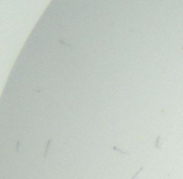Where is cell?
<instances>
[{"label": "cell", "mask_w": 183, "mask_h": 179, "mask_svg": "<svg viewBox=\"0 0 183 179\" xmlns=\"http://www.w3.org/2000/svg\"><path fill=\"white\" fill-rule=\"evenodd\" d=\"M50 144H51V138L48 140V143H47V146H45V150H44V158H47V155H48V152H49V149H50Z\"/></svg>", "instance_id": "obj_1"}, {"label": "cell", "mask_w": 183, "mask_h": 179, "mask_svg": "<svg viewBox=\"0 0 183 179\" xmlns=\"http://www.w3.org/2000/svg\"><path fill=\"white\" fill-rule=\"evenodd\" d=\"M160 139H162V138H160V135H158L156 138V143H154L156 149H160V146H162V145H160Z\"/></svg>", "instance_id": "obj_2"}, {"label": "cell", "mask_w": 183, "mask_h": 179, "mask_svg": "<svg viewBox=\"0 0 183 179\" xmlns=\"http://www.w3.org/2000/svg\"><path fill=\"white\" fill-rule=\"evenodd\" d=\"M112 149L113 150H115V152H119V153H122V154H124V155H129V153L128 152H124V150H122V149H119V148H117V146H112Z\"/></svg>", "instance_id": "obj_3"}, {"label": "cell", "mask_w": 183, "mask_h": 179, "mask_svg": "<svg viewBox=\"0 0 183 179\" xmlns=\"http://www.w3.org/2000/svg\"><path fill=\"white\" fill-rule=\"evenodd\" d=\"M143 169H144V168H143V167H141V168H139V169L137 170V173H135V174H134V175L132 177V179H135V178H137V175H139V173H141V172H142Z\"/></svg>", "instance_id": "obj_4"}, {"label": "cell", "mask_w": 183, "mask_h": 179, "mask_svg": "<svg viewBox=\"0 0 183 179\" xmlns=\"http://www.w3.org/2000/svg\"><path fill=\"white\" fill-rule=\"evenodd\" d=\"M19 148H20V142L16 143V152H19Z\"/></svg>", "instance_id": "obj_5"}, {"label": "cell", "mask_w": 183, "mask_h": 179, "mask_svg": "<svg viewBox=\"0 0 183 179\" xmlns=\"http://www.w3.org/2000/svg\"><path fill=\"white\" fill-rule=\"evenodd\" d=\"M182 50H183V46H182Z\"/></svg>", "instance_id": "obj_6"}]
</instances>
